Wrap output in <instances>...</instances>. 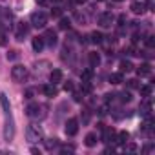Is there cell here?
Returning <instances> with one entry per match:
<instances>
[{
  "instance_id": "6da1fadb",
  "label": "cell",
  "mask_w": 155,
  "mask_h": 155,
  "mask_svg": "<svg viewBox=\"0 0 155 155\" xmlns=\"http://www.w3.org/2000/svg\"><path fill=\"white\" fill-rule=\"evenodd\" d=\"M6 115V124H4V140L11 142L15 139V120H13V113H4Z\"/></svg>"
},
{
  "instance_id": "7a4b0ae2",
  "label": "cell",
  "mask_w": 155,
  "mask_h": 155,
  "mask_svg": "<svg viewBox=\"0 0 155 155\" xmlns=\"http://www.w3.org/2000/svg\"><path fill=\"white\" fill-rule=\"evenodd\" d=\"M46 106L44 104H38V102H31L28 108H26V113H28V117H31V119H42V117H46Z\"/></svg>"
},
{
  "instance_id": "3957f363",
  "label": "cell",
  "mask_w": 155,
  "mask_h": 155,
  "mask_svg": "<svg viewBox=\"0 0 155 155\" xmlns=\"http://www.w3.org/2000/svg\"><path fill=\"white\" fill-rule=\"evenodd\" d=\"M26 137L29 142H40L42 140V128L38 124H29L26 130Z\"/></svg>"
},
{
  "instance_id": "277c9868",
  "label": "cell",
  "mask_w": 155,
  "mask_h": 155,
  "mask_svg": "<svg viewBox=\"0 0 155 155\" xmlns=\"http://www.w3.org/2000/svg\"><path fill=\"white\" fill-rule=\"evenodd\" d=\"M29 22H31V26L37 28V29L46 28V24H48V15H46L44 11H35V13H31Z\"/></svg>"
},
{
  "instance_id": "5b68a950",
  "label": "cell",
  "mask_w": 155,
  "mask_h": 155,
  "mask_svg": "<svg viewBox=\"0 0 155 155\" xmlns=\"http://www.w3.org/2000/svg\"><path fill=\"white\" fill-rule=\"evenodd\" d=\"M11 77H13V81H15V82H24V81L28 79V68L17 64V66L11 69Z\"/></svg>"
},
{
  "instance_id": "8992f818",
  "label": "cell",
  "mask_w": 155,
  "mask_h": 155,
  "mask_svg": "<svg viewBox=\"0 0 155 155\" xmlns=\"http://www.w3.org/2000/svg\"><path fill=\"white\" fill-rule=\"evenodd\" d=\"M113 22H115L113 13L104 11V13H101V15H99V26H101V28H111V26H113Z\"/></svg>"
},
{
  "instance_id": "52a82bcc",
  "label": "cell",
  "mask_w": 155,
  "mask_h": 155,
  "mask_svg": "<svg viewBox=\"0 0 155 155\" xmlns=\"http://www.w3.org/2000/svg\"><path fill=\"white\" fill-rule=\"evenodd\" d=\"M64 131H66V135H69V137L77 135V131H79V120H77V119H68Z\"/></svg>"
},
{
  "instance_id": "ba28073f",
  "label": "cell",
  "mask_w": 155,
  "mask_h": 155,
  "mask_svg": "<svg viewBox=\"0 0 155 155\" xmlns=\"http://www.w3.org/2000/svg\"><path fill=\"white\" fill-rule=\"evenodd\" d=\"M42 38H44V44H48L49 48L57 46V31H53V29H46V33L42 35Z\"/></svg>"
},
{
  "instance_id": "9c48e42d",
  "label": "cell",
  "mask_w": 155,
  "mask_h": 155,
  "mask_svg": "<svg viewBox=\"0 0 155 155\" xmlns=\"http://www.w3.org/2000/svg\"><path fill=\"white\" fill-rule=\"evenodd\" d=\"M28 33H29V26L24 24V22H18L17 24V31H15L17 40H24V37H28Z\"/></svg>"
},
{
  "instance_id": "30bf717a",
  "label": "cell",
  "mask_w": 155,
  "mask_h": 155,
  "mask_svg": "<svg viewBox=\"0 0 155 155\" xmlns=\"http://www.w3.org/2000/svg\"><path fill=\"white\" fill-rule=\"evenodd\" d=\"M139 110H140V113H142L144 117H148V115L151 113V102H150V99H144V101L140 102Z\"/></svg>"
},
{
  "instance_id": "8fae6325",
  "label": "cell",
  "mask_w": 155,
  "mask_h": 155,
  "mask_svg": "<svg viewBox=\"0 0 155 155\" xmlns=\"http://www.w3.org/2000/svg\"><path fill=\"white\" fill-rule=\"evenodd\" d=\"M49 82H51V84L62 82V71H60V69H53V71L49 73Z\"/></svg>"
},
{
  "instance_id": "7c38bea8",
  "label": "cell",
  "mask_w": 155,
  "mask_h": 155,
  "mask_svg": "<svg viewBox=\"0 0 155 155\" xmlns=\"http://www.w3.org/2000/svg\"><path fill=\"white\" fill-rule=\"evenodd\" d=\"M151 73V66L148 64V62H144V64H140L139 68H137V75L139 77H148Z\"/></svg>"
},
{
  "instance_id": "4fadbf2b",
  "label": "cell",
  "mask_w": 155,
  "mask_h": 155,
  "mask_svg": "<svg viewBox=\"0 0 155 155\" xmlns=\"http://www.w3.org/2000/svg\"><path fill=\"white\" fill-rule=\"evenodd\" d=\"M131 11H133L135 15H142V13L146 11V4H144V2H133V4H131Z\"/></svg>"
},
{
  "instance_id": "5bb4252c",
  "label": "cell",
  "mask_w": 155,
  "mask_h": 155,
  "mask_svg": "<svg viewBox=\"0 0 155 155\" xmlns=\"http://www.w3.org/2000/svg\"><path fill=\"white\" fill-rule=\"evenodd\" d=\"M31 46H33V49H35L37 53H40L42 48H44V38H42V37H35L33 42H31Z\"/></svg>"
},
{
  "instance_id": "9a60e30c",
  "label": "cell",
  "mask_w": 155,
  "mask_h": 155,
  "mask_svg": "<svg viewBox=\"0 0 155 155\" xmlns=\"http://www.w3.org/2000/svg\"><path fill=\"white\" fill-rule=\"evenodd\" d=\"M88 58H90V66H91V68H97V66L101 64V55L95 53V51H91V53L88 55Z\"/></svg>"
},
{
  "instance_id": "2e32d148",
  "label": "cell",
  "mask_w": 155,
  "mask_h": 155,
  "mask_svg": "<svg viewBox=\"0 0 155 155\" xmlns=\"http://www.w3.org/2000/svg\"><path fill=\"white\" fill-rule=\"evenodd\" d=\"M84 144H86L88 148H93V146L97 144V133H88L86 139H84Z\"/></svg>"
},
{
  "instance_id": "e0dca14e",
  "label": "cell",
  "mask_w": 155,
  "mask_h": 155,
  "mask_svg": "<svg viewBox=\"0 0 155 155\" xmlns=\"http://www.w3.org/2000/svg\"><path fill=\"white\" fill-rule=\"evenodd\" d=\"M90 42H93V44H102V42H104V37H102V33H99V31H93V33L90 35Z\"/></svg>"
},
{
  "instance_id": "ac0fdd59",
  "label": "cell",
  "mask_w": 155,
  "mask_h": 155,
  "mask_svg": "<svg viewBox=\"0 0 155 155\" xmlns=\"http://www.w3.org/2000/svg\"><path fill=\"white\" fill-rule=\"evenodd\" d=\"M42 91H44L46 97H55V95H57V88H55V84H48V86H44Z\"/></svg>"
},
{
  "instance_id": "d6986e66",
  "label": "cell",
  "mask_w": 155,
  "mask_h": 155,
  "mask_svg": "<svg viewBox=\"0 0 155 155\" xmlns=\"http://www.w3.org/2000/svg\"><path fill=\"white\" fill-rule=\"evenodd\" d=\"M128 139H130L128 131H120V133H117V137H115V142H117V144H126V142H128Z\"/></svg>"
},
{
  "instance_id": "ffe728a7",
  "label": "cell",
  "mask_w": 155,
  "mask_h": 155,
  "mask_svg": "<svg viewBox=\"0 0 155 155\" xmlns=\"http://www.w3.org/2000/svg\"><path fill=\"white\" fill-rule=\"evenodd\" d=\"M122 81H124L122 71H120V73H111V77H110V82H111V84H120Z\"/></svg>"
},
{
  "instance_id": "44dd1931",
  "label": "cell",
  "mask_w": 155,
  "mask_h": 155,
  "mask_svg": "<svg viewBox=\"0 0 155 155\" xmlns=\"http://www.w3.org/2000/svg\"><path fill=\"white\" fill-rule=\"evenodd\" d=\"M91 77H93V71L91 69H84L81 73V81L82 82H91Z\"/></svg>"
},
{
  "instance_id": "7402d4cb",
  "label": "cell",
  "mask_w": 155,
  "mask_h": 155,
  "mask_svg": "<svg viewBox=\"0 0 155 155\" xmlns=\"http://www.w3.org/2000/svg\"><path fill=\"white\" fill-rule=\"evenodd\" d=\"M139 90H140V95H142L144 99H148V97L151 95V91H153V88H151L150 84H146V86H140Z\"/></svg>"
},
{
  "instance_id": "603a6c76",
  "label": "cell",
  "mask_w": 155,
  "mask_h": 155,
  "mask_svg": "<svg viewBox=\"0 0 155 155\" xmlns=\"http://www.w3.org/2000/svg\"><path fill=\"white\" fill-rule=\"evenodd\" d=\"M81 119H82V124L86 126V124H90V119H91V111L86 108V110H82V113H81Z\"/></svg>"
},
{
  "instance_id": "cb8c5ba5",
  "label": "cell",
  "mask_w": 155,
  "mask_h": 155,
  "mask_svg": "<svg viewBox=\"0 0 155 155\" xmlns=\"http://www.w3.org/2000/svg\"><path fill=\"white\" fill-rule=\"evenodd\" d=\"M131 69H133V64H131L130 60H122V62H120V71H122V73H124V71L128 73V71H131Z\"/></svg>"
},
{
  "instance_id": "d4e9b609",
  "label": "cell",
  "mask_w": 155,
  "mask_h": 155,
  "mask_svg": "<svg viewBox=\"0 0 155 155\" xmlns=\"http://www.w3.org/2000/svg\"><path fill=\"white\" fill-rule=\"evenodd\" d=\"M55 148H58V139H49V140H46V150H55Z\"/></svg>"
},
{
  "instance_id": "484cf974",
  "label": "cell",
  "mask_w": 155,
  "mask_h": 155,
  "mask_svg": "<svg viewBox=\"0 0 155 155\" xmlns=\"http://www.w3.org/2000/svg\"><path fill=\"white\" fill-rule=\"evenodd\" d=\"M117 97H119L120 102H130V101H131V93H130V91H122V93H119Z\"/></svg>"
},
{
  "instance_id": "4316f807",
  "label": "cell",
  "mask_w": 155,
  "mask_h": 155,
  "mask_svg": "<svg viewBox=\"0 0 155 155\" xmlns=\"http://www.w3.org/2000/svg\"><path fill=\"white\" fill-rule=\"evenodd\" d=\"M128 88L130 90H139L140 88V82L137 79H131V81H128Z\"/></svg>"
},
{
  "instance_id": "83f0119b",
  "label": "cell",
  "mask_w": 155,
  "mask_h": 155,
  "mask_svg": "<svg viewBox=\"0 0 155 155\" xmlns=\"http://www.w3.org/2000/svg\"><path fill=\"white\" fill-rule=\"evenodd\" d=\"M69 26H71L69 18H60V29H69Z\"/></svg>"
},
{
  "instance_id": "f1b7e54d",
  "label": "cell",
  "mask_w": 155,
  "mask_h": 155,
  "mask_svg": "<svg viewBox=\"0 0 155 155\" xmlns=\"http://www.w3.org/2000/svg\"><path fill=\"white\" fill-rule=\"evenodd\" d=\"M17 58H18V51L9 49V51H8V60H17Z\"/></svg>"
},
{
  "instance_id": "f546056e",
  "label": "cell",
  "mask_w": 155,
  "mask_h": 155,
  "mask_svg": "<svg viewBox=\"0 0 155 155\" xmlns=\"http://www.w3.org/2000/svg\"><path fill=\"white\" fill-rule=\"evenodd\" d=\"M82 93H91V82H82Z\"/></svg>"
},
{
  "instance_id": "4dcf8cb0",
  "label": "cell",
  "mask_w": 155,
  "mask_h": 155,
  "mask_svg": "<svg viewBox=\"0 0 155 155\" xmlns=\"http://www.w3.org/2000/svg\"><path fill=\"white\" fill-rule=\"evenodd\" d=\"M73 101L75 102H82L84 101V93H73Z\"/></svg>"
},
{
  "instance_id": "1f68e13d",
  "label": "cell",
  "mask_w": 155,
  "mask_h": 155,
  "mask_svg": "<svg viewBox=\"0 0 155 155\" xmlns=\"http://www.w3.org/2000/svg\"><path fill=\"white\" fill-rule=\"evenodd\" d=\"M62 15V9L60 8H53L51 9V17H60Z\"/></svg>"
},
{
  "instance_id": "d6a6232c",
  "label": "cell",
  "mask_w": 155,
  "mask_h": 155,
  "mask_svg": "<svg viewBox=\"0 0 155 155\" xmlns=\"http://www.w3.org/2000/svg\"><path fill=\"white\" fill-rule=\"evenodd\" d=\"M64 91H73V82H69V81H68V82L64 84Z\"/></svg>"
},
{
  "instance_id": "836d02e7",
  "label": "cell",
  "mask_w": 155,
  "mask_h": 155,
  "mask_svg": "<svg viewBox=\"0 0 155 155\" xmlns=\"http://www.w3.org/2000/svg\"><path fill=\"white\" fill-rule=\"evenodd\" d=\"M33 90H26V99H33Z\"/></svg>"
},
{
  "instance_id": "e575fe53",
  "label": "cell",
  "mask_w": 155,
  "mask_h": 155,
  "mask_svg": "<svg viewBox=\"0 0 155 155\" xmlns=\"http://www.w3.org/2000/svg\"><path fill=\"white\" fill-rule=\"evenodd\" d=\"M146 44H148V48H153V37H148Z\"/></svg>"
},
{
  "instance_id": "d590c367",
  "label": "cell",
  "mask_w": 155,
  "mask_h": 155,
  "mask_svg": "<svg viewBox=\"0 0 155 155\" xmlns=\"http://www.w3.org/2000/svg\"><path fill=\"white\" fill-rule=\"evenodd\" d=\"M73 150H75L73 146H64V148H62V151H73Z\"/></svg>"
},
{
  "instance_id": "8d00e7d4",
  "label": "cell",
  "mask_w": 155,
  "mask_h": 155,
  "mask_svg": "<svg viewBox=\"0 0 155 155\" xmlns=\"http://www.w3.org/2000/svg\"><path fill=\"white\" fill-rule=\"evenodd\" d=\"M75 2H77V4H84V2H86V0H75Z\"/></svg>"
},
{
  "instance_id": "74e56055",
  "label": "cell",
  "mask_w": 155,
  "mask_h": 155,
  "mask_svg": "<svg viewBox=\"0 0 155 155\" xmlns=\"http://www.w3.org/2000/svg\"><path fill=\"white\" fill-rule=\"evenodd\" d=\"M2 11H4V9H2V8H0V17H2Z\"/></svg>"
},
{
  "instance_id": "f35d334b",
  "label": "cell",
  "mask_w": 155,
  "mask_h": 155,
  "mask_svg": "<svg viewBox=\"0 0 155 155\" xmlns=\"http://www.w3.org/2000/svg\"><path fill=\"white\" fill-rule=\"evenodd\" d=\"M51 2H60V0H51Z\"/></svg>"
},
{
  "instance_id": "ab89813d",
  "label": "cell",
  "mask_w": 155,
  "mask_h": 155,
  "mask_svg": "<svg viewBox=\"0 0 155 155\" xmlns=\"http://www.w3.org/2000/svg\"><path fill=\"white\" fill-rule=\"evenodd\" d=\"M117 2H120V0H117Z\"/></svg>"
},
{
  "instance_id": "60d3db41",
  "label": "cell",
  "mask_w": 155,
  "mask_h": 155,
  "mask_svg": "<svg viewBox=\"0 0 155 155\" xmlns=\"http://www.w3.org/2000/svg\"><path fill=\"white\" fill-rule=\"evenodd\" d=\"M97 2H101V0H97Z\"/></svg>"
}]
</instances>
